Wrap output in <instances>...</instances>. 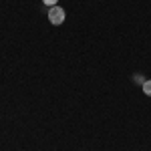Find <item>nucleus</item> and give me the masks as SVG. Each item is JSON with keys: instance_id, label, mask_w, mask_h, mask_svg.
Listing matches in <instances>:
<instances>
[{"instance_id": "1", "label": "nucleus", "mask_w": 151, "mask_h": 151, "mask_svg": "<svg viewBox=\"0 0 151 151\" xmlns=\"http://www.w3.org/2000/svg\"><path fill=\"white\" fill-rule=\"evenodd\" d=\"M48 20H50V24H55V26L63 24L65 22V10H63L60 6H52V8L48 10Z\"/></svg>"}, {"instance_id": "2", "label": "nucleus", "mask_w": 151, "mask_h": 151, "mask_svg": "<svg viewBox=\"0 0 151 151\" xmlns=\"http://www.w3.org/2000/svg\"><path fill=\"white\" fill-rule=\"evenodd\" d=\"M143 93L147 95V97H151V81H145V83H143Z\"/></svg>"}, {"instance_id": "3", "label": "nucleus", "mask_w": 151, "mask_h": 151, "mask_svg": "<svg viewBox=\"0 0 151 151\" xmlns=\"http://www.w3.org/2000/svg\"><path fill=\"white\" fill-rule=\"evenodd\" d=\"M42 2H45L47 6H50V8H52V6H57V2H58V0H42Z\"/></svg>"}, {"instance_id": "4", "label": "nucleus", "mask_w": 151, "mask_h": 151, "mask_svg": "<svg viewBox=\"0 0 151 151\" xmlns=\"http://www.w3.org/2000/svg\"><path fill=\"white\" fill-rule=\"evenodd\" d=\"M133 81L141 83V85H143V83H145V81H143V77H141V75H135V77H133Z\"/></svg>"}]
</instances>
